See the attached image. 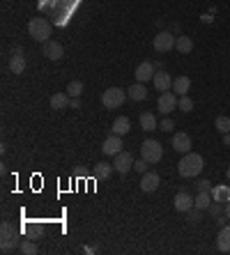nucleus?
Listing matches in <instances>:
<instances>
[{
    "instance_id": "nucleus-1",
    "label": "nucleus",
    "mask_w": 230,
    "mask_h": 255,
    "mask_svg": "<svg viewBox=\"0 0 230 255\" xmlns=\"http://www.w3.org/2000/svg\"><path fill=\"white\" fill-rule=\"evenodd\" d=\"M203 168H205V161L200 154L196 152H186L182 159H180V165H177V170L182 177H198L203 173Z\"/></svg>"
},
{
    "instance_id": "nucleus-2",
    "label": "nucleus",
    "mask_w": 230,
    "mask_h": 255,
    "mask_svg": "<svg viewBox=\"0 0 230 255\" xmlns=\"http://www.w3.org/2000/svg\"><path fill=\"white\" fill-rule=\"evenodd\" d=\"M16 246H21L19 230H16V228L9 223V221H2V225H0V248H2V253L14 251Z\"/></svg>"
},
{
    "instance_id": "nucleus-3",
    "label": "nucleus",
    "mask_w": 230,
    "mask_h": 255,
    "mask_svg": "<svg viewBox=\"0 0 230 255\" xmlns=\"http://www.w3.org/2000/svg\"><path fill=\"white\" fill-rule=\"evenodd\" d=\"M28 32H30L32 39H37V42L44 44V42L51 39V23L46 21V19H42V16H35L28 23Z\"/></svg>"
},
{
    "instance_id": "nucleus-4",
    "label": "nucleus",
    "mask_w": 230,
    "mask_h": 255,
    "mask_svg": "<svg viewBox=\"0 0 230 255\" xmlns=\"http://www.w3.org/2000/svg\"><path fill=\"white\" fill-rule=\"evenodd\" d=\"M140 157L145 159L147 163H159L161 157H163V147H161L159 140H143V145H140Z\"/></svg>"
},
{
    "instance_id": "nucleus-5",
    "label": "nucleus",
    "mask_w": 230,
    "mask_h": 255,
    "mask_svg": "<svg viewBox=\"0 0 230 255\" xmlns=\"http://www.w3.org/2000/svg\"><path fill=\"white\" fill-rule=\"evenodd\" d=\"M127 97H129V94H127L122 88H108V90L101 94V104L113 111V108H120V106L124 104V99H127Z\"/></svg>"
},
{
    "instance_id": "nucleus-6",
    "label": "nucleus",
    "mask_w": 230,
    "mask_h": 255,
    "mask_svg": "<svg viewBox=\"0 0 230 255\" xmlns=\"http://www.w3.org/2000/svg\"><path fill=\"white\" fill-rule=\"evenodd\" d=\"M113 168L120 175H127L129 170H134V157H131L129 152H120V154H115L113 157Z\"/></svg>"
},
{
    "instance_id": "nucleus-7",
    "label": "nucleus",
    "mask_w": 230,
    "mask_h": 255,
    "mask_svg": "<svg viewBox=\"0 0 230 255\" xmlns=\"http://www.w3.org/2000/svg\"><path fill=\"white\" fill-rule=\"evenodd\" d=\"M175 39L177 37H173V32H168V30L159 32V35L154 37V51L166 53V51H170V48H175Z\"/></svg>"
},
{
    "instance_id": "nucleus-8",
    "label": "nucleus",
    "mask_w": 230,
    "mask_h": 255,
    "mask_svg": "<svg viewBox=\"0 0 230 255\" xmlns=\"http://www.w3.org/2000/svg\"><path fill=\"white\" fill-rule=\"evenodd\" d=\"M177 101H180V99H177L175 92H161L157 106H159V111L163 113V115H168V113L177 111Z\"/></svg>"
},
{
    "instance_id": "nucleus-9",
    "label": "nucleus",
    "mask_w": 230,
    "mask_h": 255,
    "mask_svg": "<svg viewBox=\"0 0 230 255\" xmlns=\"http://www.w3.org/2000/svg\"><path fill=\"white\" fill-rule=\"evenodd\" d=\"M101 152L106 154V157H115V154H120L122 152V136H108L106 140H104V145H101Z\"/></svg>"
},
{
    "instance_id": "nucleus-10",
    "label": "nucleus",
    "mask_w": 230,
    "mask_h": 255,
    "mask_svg": "<svg viewBox=\"0 0 230 255\" xmlns=\"http://www.w3.org/2000/svg\"><path fill=\"white\" fill-rule=\"evenodd\" d=\"M9 69H12V74H16V76L25 71V55H23L21 46H16L14 51H12V58H9Z\"/></svg>"
},
{
    "instance_id": "nucleus-11",
    "label": "nucleus",
    "mask_w": 230,
    "mask_h": 255,
    "mask_svg": "<svg viewBox=\"0 0 230 255\" xmlns=\"http://www.w3.org/2000/svg\"><path fill=\"white\" fill-rule=\"evenodd\" d=\"M134 76H136L138 83H147L154 78V65L152 62H140L136 67V71H134Z\"/></svg>"
},
{
    "instance_id": "nucleus-12",
    "label": "nucleus",
    "mask_w": 230,
    "mask_h": 255,
    "mask_svg": "<svg viewBox=\"0 0 230 255\" xmlns=\"http://www.w3.org/2000/svg\"><path fill=\"white\" fill-rule=\"evenodd\" d=\"M42 53H44L48 60H60L62 58V46L58 44V42H53V39H48V42H44V46H42Z\"/></svg>"
},
{
    "instance_id": "nucleus-13",
    "label": "nucleus",
    "mask_w": 230,
    "mask_h": 255,
    "mask_svg": "<svg viewBox=\"0 0 230 255\" xmlns=\"http://www.w3.org/2000/svg\"><path fill=\"white\" fill-rule=\"evenodd\" d=\"M161 184L159 175L157 173H145L143 175V180H140V188H143V193H152V191H157Z\"/></svg>"
},
{
    "instance_id": "nucleus-14",
    "label": "nucleus",
    "mask_w": 230,
    "mask_h": 255,
    "mask_svg": "<svg viewBox=\"0 0 230 255\" xmlns=\"http://www.w3.org/2000/svg\"><path fill=\"white\" fill-rule=\"evenodd\" d=\"M173 150L180 152V154L191 152V138H189L186 134H175L173 136Z\"/></svg>"
},
{
    "instance_id": "nucleus-15",
    "label": "nucleus",
    "mask_w": 230,
    "mask_h": 255,
    "mask_svg": "<svg viewBox=\"0 0 230 255\" xmlns=\"http://www.w3.org/2000/svg\"><path fill=\"white\" fill-rule=\"evenodd\" d=\"M152 81H154V88L159 92H168L170 88H173V78H170V74H166V71H157Z\"/></svg>"
},
{
    "instance_id": "nucleus-16",
    "label": "nucleus",
    "mask_w": 230,
    "mask_h": 255,
    "mask_svg": "<svg viewBox=\"0 0 230 255\" xmlns=\"http://www.w3.org/2000/svg\"><path fill=\"white\" fill-rule=\"evenodd\" d=\"M216 248L221 253H230V225H223L219 230V237H216Z\"/></svg>"
},
{
    "instance_id": "nucleus-17",
    "label": "nucleus",
    "mask_w": 230,
    "mask_h": 255,
    "mask_svg": "<svg viewBox=\"0 0 230 255\" xmlns=\"http://www.w3.org/2000/svg\"><path fill=\"white\" fill-rule=\"evenodd\" d=\"M127 94H129L131 101H145L147 99V90H145V83H134L129 90H127Z\"/></svg>"
},
{
    "instance_id": "nucleus-18",
    "label": "nucleus",
    "mask_w": 230,
    "mask_h": 255,
    "mask_svg": "<svg viewBox=\"0 0 230 255\" xmlns=\"http://www.w3.org/2000/svg\"><path fill=\"white\" fill-rule=\"evenodd\" d=\"M193 207V198L189 193H184V191H180V193L175 195V209L177 211H184V214H186V211L191 209Z\"/></svg>"
},
{
    "instance_id": "nucleus-19",
    "label": "nucleus",
    "mask_w": 230,
    "mask_h": 255,
    "mask_svg": "<svg viewBox=\"0 0 230 255\" xmlns=\"http://www.w3.org/2000/svg\"><path fill=\"white\" fill-rule=\"evenodd\" d=\"M189 88H191V78L189 76H180V78L173 81V92H175L177 97H184L189 92Z\"/></svg>"
},
{
    "instance_id": "nucleus-20",
    "label": "nucleus",
    "mask_w": 230,
    "mask_h": 255,
    "mask_svg": "<svg viewBox=\"0 0 230 255\" xmlns=\"http://www.w3.org/2000/svg\"><path fill=\"white\" fill-rule=\"evenodd\" d=\"M214 203V198H212V193L209 191H198V195L193 198V207H198L200 211L203 209H209V205Z\"/></svg>"
},
{
    "instance_id": "nucleus-21",
    "label": "nucleus",
    "mask_w": 230,
    "mask_h": 255,
    "mask_svg": "<svg viewBox=\"0 0 230 255\" xmlns=\"http://www.w3.org/2000/svg\"><path fill=\"white\" fill-rule=\"evenodd\" d=\"M69 101H71V97H69L67 92H55L53 97H51V108L53 111H65L69 106Z\"/></svg>"
},
{
    "instance_id": "nucleus-22",
    "label": "nucleus",
    "mask_w": 230,
    "mask_h": 255,
    "mask_svg": "<svg viewBox=\"0 0 230 255\" xmlns=\"http://www.w3.org/2000/svg\"><path fill=\"white\" fill-rule=\"evenodd\" d=\"M113 163H106V161H101V163L94 165V177L97 180H108L111 175H113Z\"/></svg>"
},
{
    "instance_id": "nucleus-23",
    "label": "nucleus",
    "mask_w": 230,
    "mask_h": 255,
    "mask_svg": "<svg viewBox=\"0 0 230 255\" xmlns=\"http://www.w3.org/2000/svg\"><path fill=\"white\" fill-rule=\"evenodd\" d=\"M140 129H143V131H157V129H159L154 113H143V115H140Z\"/></svg>"
},
{
    "instance_id": "nucleus-24",
    "label": "nucleus",
    "mask_w": 230,
    "mask_h": 255,
    "mask_svg": "<svg viewBox=\"0 0 230 255\" xmlns=\"http://www.w3.org/2000/svg\"><path fill=\"white\" fill-rule=\"evenodd\" d=\"M131 131V122L129 117H117V120L113 122V134L117 136H127Z\"/></svg>"
},
{
    "instance_id": "nucleus-25",
    "label": "nucleus",
    "mask_w": 230,
    "mask_h": 255,
    "mask_svg": "<svg viewBox=\"0 0 230 255\" xmlns=\"http://www.w3.org/2000/svg\"><path fill=\"white\" fill-rule=\"evenodd\" d=\"M175 48H177L180 53H191V51H193L191 37H186V35H180V37L175 39Z\"/></svg>"
},
{
    "instance_id": "nucleus-26",
    "label": "nucleus",
    "mask_w": 230,
    "mask_h": 255,
    "mask_svg": "<svg viewBox=\"0 0 230 255\" xmlns=\"http://www.w3.org/2000/svg\"><path fill=\"white\" fill-rule=\"evenodd\" d=\"M212 198H214V203H228L230 200V188L228 186H216L209 191Z\"/></svg>"
},
{
    "instance_id": "nucleus-27",
    "label": "nucleus",
    "mask_w": 230,
    "mask_h": 255,
    "mask_svg": "<svg viewBox=\"0 0 230 255\" xmlns=\"http://www.w3.org/2000/svg\"><path fill=\"white\" fill-rule=\"evenodd\" d=\"M214 127L219 134H230V117H226V115H219L214 122Z\"/></svg>"
},
{
    "instance_id": "nucleus-28",
    "label": "nucleus",
    "mask_w": 230,
    "mask_h": 255,
    "mask_svg": "<svg viewBox=\"0 0 230 255\" xmlns=\"http://www.w3.org/2000/svg\"><path fill=\"white\" fill-rule=\"evenodd\" d=\"M19 251L25 253V255H35V253H37V244H35L32 239H23L21 246H19Z\"/></svg>"
},
{
    "instance_id": "nucleus-29",
    "label": "nucleus",
    "mask_w": 230,
    "mask_h": 255,
    "mask_svg": "<svg viewBox=\"0 0 230 255\" xmlns=\"http://www.w3.org/2000/svg\"><path fill=\"white\" fill-rule=\"evenodd\" d=\"M67 94H69V97H81V94H83V83H81V81H71V83H69V88H67Z\"/></svg>"
},
{
    "instance_id": "nucleus-30",
    "label": "nucleus",
    "mask_w": 230,
    "mask_h": 255,
    "mask_svg": "<svg viewBox=\"0 0 230 255\" xmlns=\"http://www.w3.org/2000/svg\"><path fill=\"white\" fill-rule=\"evenodd\" d=\"M177 108H180L182 113H191L193 111V101L184 94V97H180V101H177Z\"/></svg>"
},
{
    "instance_id": "nucleus-31",
    "label": "nucleus",
    "mask_w": 230,
    "mask_h": 255,
    "mask_svg": "<svg viewBox=\"0 0 230 255\" xmlns=\"http://www.w3.org/2000/svg\"><path fill=\"white\" fill-rule=\"evenodd\" d=\"M134 170H138L140 175H145V170H147V161L143 157L138 159V161H134Z\"/></svg>"
},
{
    "instance_id": "nucleus-32",
    "label": "nucleus",
    "mask_w": 230,
    "mask_h": 255,
    "mask_svg": "<svg viewBox=\"0 0 230 255\" xmlns=\"http://www.w3.org/2000/svg\"><path fill=\"white\" fill-rule=\"evenodd\" d=\"M198 207H191V209H189V211H186V214H189V221H191V223H198V221H200V214H198Z\"/></svg>"
},
{
    "instance_id": "nucleus-33",
    "label": "nucleus",
    "mask_w": 230,
    "mask_h": 255,
    "mask_svg": "<svg viewBox=\"0 0 230 255\" xmlns=\"http://www.w3.org/2000/svg\"><path fill=\"white\" fill-rule=\"evenodd\" d=\"M198 191H212V182H209V180H200L198 182Z\"/></svg>"
},
{
    "instance_id": "nucleus-34",
    "label": "nucleus",
    "mask_w": 230,
    "mask_h": 255,
    "mask_svg": "<svg viewBox=\"0 0 230 255\" xmlns=\"http://www.w3.org/2000/svg\"><path fill=\"white\" fill-rule=\"evenodd\" d=\"M28 234H32V237L37 239L39 234H42V228H39V225H28Z\"/></svg>"
},
{
    "instance_id": "nucleus-35",
    "label": "nucleus",
    "mask_w": 230,
    "mask_h": 255,
    "mask_svg": "<svg viewBox=\"0 0 230 255\" xmlns=\"http://www.w3.org/2000/svg\"><path fill=\"white\" fill-rule=\"evenodd\" d=\"M161 131H173V120H168V117H166V120H161Z\"/></svg>"
},
{
    "instance_id": "nucleus-36",
    "label": "nucleus",
    "mask_w": 230,
    "mask_h": 255,
    "mask_svg": "<svg viewBox=\"0 0 230 255\" xmlns=\"http://www.w3.org/2000/svg\"><path fill=\"white\" fill-rule=\"evenodd\" d=\"M69 106H71V108H81V99H78V97H71Z\"/></svg>"
},
{
    "instance_id": "nucleus-37",
    "label": "nucleus",
    "mask_w": 230,
    "mask_h": 255,
    "mask_svg": "<svg viewBox=\"0 0 230 255\" xmlns=\"http://www.w3.org/2000/svg\"><path fill=\"white\" fill-rule=\"evenodd\" d=\"M223 145H228L230 147V134H223Z\"/></svg>"
},
{
    "instance_id": "nucleus-38",
    "label": "nucleus",
    "mask_w": 230,
    "mask_h": 255,
    "mask_svg": "<svg viewBox=\"0 0 230 255\" xmlns=\"http://www.w3.org/2000/svg\"><path fill=\"white\" fill-rule=\"evenodd\" d=\"M226 218H228V221H230V200H228V203H226Z\"/></svg>"
},
{
    "instance_id": "nucleus-39",
    "label": "nucleus",
    "mask_w": 230,
    "mask_h": 255,
    "mask_svg": "<svg viewBox=\"0 0 230 255\" xmlns=\"http://www.w3.org/2000/svg\"><path fill=\"white\" fill-rule=\"evenodd\" d=\"M226 175H228V180H230V165H228V173H226Z\"/></svg>"
}]
</instances>
